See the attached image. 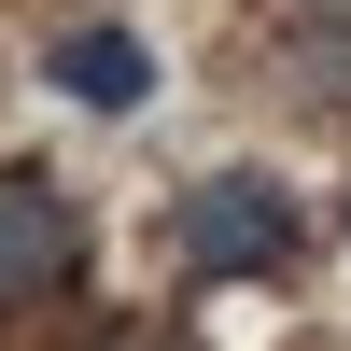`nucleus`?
I'll return each mask as SVG.
<instances>
[{
    "label": "nucleus",
    "mask_w": 351,
    "mask_h": 351,
    "mask_svg": "<svg viewBox=\"0 0 351 351\" xmlns=\"http://www.w3.org/2000/svg\"><path fill=\"white\" fill-rule=\"evenodd\" d=\"M281 43H295V71L324 84V99H351V0H295V14H281Z\"/></svg>",
    "instance_id": "nucleus-4"
},
{
    "label": "nucleus",
    "mask_w": 351,
    "mask_h": 351,
    "mask_svg": "<svg viewBox=\"0 0 351 351\" xmlns=\"http://www.w3.org/2000/svg\"><path fill=\"white\" fill-rule=\"evenodd\" d=\"M99 351H197L183 324H127V337H99Z\"/></svg>",
    "instance_id": "nucleus-5"
},
{
    "label": "nucleus",
    "mask_w": 351,
    "mask_h": 351,
    "mask_svg": "<svg viewBox=\"0 0 351 351\" xmlns=\"http://www.w3.org/2000/svg\"><path fill=\"white\" fill-rule=\"evenodd\" d=\"M43 84H56L71 112H141V99H155V43L112 28V14H84V28L43 43Z\"/></svg>",
    "instance_id": "nucleus-3"
},
{
    "label": "nucleus",
    "mask_w": 351,
    "mask_h": 351,
    "mask_svg": "<svg viewBox=\"0 0 351 351\" xmlns=\"http://www.w3.org/2000/svg\"><path fill=\"white\" fill-rule=\"evenodd\" d=\"M71 267H84V211H71V183L0 169V309H43Z\"/></svg>",
    "instance_id": "nucleus-2"
},
{
    "label": "nucleus",
    "mask_w": 351,
    "mask_h": 351,
    "mask_svg": "<svg viewBox=\"0 0 351 351\" xmlns=\"http://www.w3.org/2000/svg\"><path fill=\"white\" fill-rule=\"evenodd\" d=\"M295 239L309 225L267 169H211V183L169 197V267L183 281H267V267H295Z\"/></svg>",
    "instance_id": "nucleus-1"
}]
</instances>
